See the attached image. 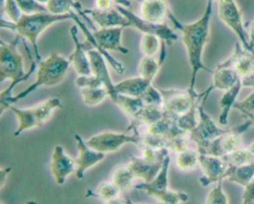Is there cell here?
<instances>
[{"label": "cell", "mask_w": 254, "mask_h": 204, "mask_svg": "<svg viewBox=\"0 0 254 204\" xmlns=\"http://www.w3.org/2000/svg\"><path fill=\"white\" fill-rule=\"evenodd\" d=\"M134 179V175L127 165H120L114 170L111 182L119 188L122 193H124L131 189Z\"/></svg>", "instance_id": "obj_25"}, {"label": "cell", "mask_w": 254, "mask_h": 204, "mask_svg": "<svg viewBox=\"0 0 254 204\" xmlns=\"http://www.w3.org/2000/svg\"><path fill=\"white\" fill-rule=\"evenodd\" d=\"M230 165H240L254 162V155L248 148H238L232 153L223 156Z\"/></svg>", "instance_id": "obj_29"}, {"label": "cell", "mask_w": 254, "mask_h": 204, "mask_svg": "<svg viewBox=\"0 0 254 204\" xmlns=\"http://www.w3.org/2000/svg\"><path fill=\"white\" fill-rule=\"evenodd\" d=\"M81 96L83 101L88 106L93 107L102 103L107 96L108 91L105 87L101 88H82L81 89Z\"/></svg>", "instance_id": "obj_28"}, {"label": "cell", "mask_w": 254, "mask_h": 204, "mask_svg": "<svg viewBox=\"0 0 254 204\" xmlns=\"http://www.w3.org/2000/svg\"><path fill=\"white\" fill-rule=\"evenodd\" d=\"M122 192L117 186L111 183H101L95 191H88L87 197L93 196L94 198H100L102 201L108 204H117V203L127 202L126 200L120 198Z\"/></svg>", "instance_id": "obj_22"}, {"label": "cell", "mask_w": 254, "mask_h": 204, "mask_svg": "<svg viewBox=\"0 0 254 204\" xmlns=\"http://www.w3.org/2000/svg\"><path fill=\"white\" fill-rule=\"evenodd\" d=\"M178 168L183 171H191L199 165V152L197 150L187 148L178 153L176 158Z\"/></svg>", "instance_id": "obj_26"}, {"label": "cell", "mask_w": 254, "mask_h": 204, "mask_svg": "<svg viewBox=\"0 0 254 204\" xmlns=\"http://www.w3.org/2000/svg\"><path fill=\"white\" fill-rule=\"evenodd\" d=\"M70 63V59L52 53L47 59L38 62L36 81L18 95L1 100V104L14 105L39 88L57 86L63 81Z\"/></svg>", "instance_id": "obj_2"}, {"label": "cell", "mask_w": 254, "mask_h": 204, "mask_svg": "<svg viewBox=\"0 0 254 204\" xmlns=\"http://www.w3.org/2000/svg\"><path fill=\"white\" fill-rule=\"evenodd\" d=\"M18 38L11 41L9 44H1L0 53V82L10 80L11 85L8 89L1 92V100L13 96L12 90L17 85L22 82L29 80L30 76L37 70L36 62L32 61L30 69L25 72L23 68V60L21 55L18 53L17 45Z\"/></svg>", "instance_id": "obj_3"}, {"label": "cell", "mask_w": 254, "mask_h": 204, "mask_svg": "<svg viewBox=\"0 0 254 204\" xmlns=\"http://www.w3.org/2000/svg\"><path fill=\"white\" fill-rule=\"evenodd\" d=\"M218 17L220 20L231 29L240 41L245 50H250L249 37L245 32L242 23V14L236 0H218Z\"/></svg>", "instance_id": "obj_8"}, {"label": "cell", "mask_w": 254, "mask_h": 204, "mask_svg": "<svg viewBox=\"0 0 254 204\" xmlns=\"http://www.w3.org/2000/svg\"><path fill=\"white\" fill-rule=\"evenodd\" d=\"M160 43L158 37L152 34H148L144 37L141 44V50L145 56L152 57L158 51Z\"/></svg>", "instance_id": "obj_32"}, {"label": "cell", "mask_w": 254, "mask_h": 204, "mask_svg": "<svg viewBox=\"0 0 254 204\" xmlns=\"http://www.w3.org/2000/svg\"><path fill=\"white\" fill-rule=\"evenodd\" d=\"M163 98V108L169 115L178 118L189 111L194 102L200 99L203 93L191 95L187 90H163L160 89Z\"/></svg>", "instance_id": "obj_9"}, {"label": "cell", "mask_w": 254, "mask_h": 204, "mask_svg": "<svg viewBox=\"0 0 254 204\" xmlns=\"http://www.w3.org/2000/svg\"><path fill=\"white\" fill-rule=\"evenodd\" d=\"M199 165L203 174V177L200 178L202 186H208L218 180L226 179L229 164L223 156L199 153Z\"/></svg>", "instance_id": "obj_11"}, {"label": "cell", "mask_w": 254, "mask_h": 204, "mask_svg": "<svg viewBox=\"0 0 254 204\" xmlns=\"http://www.w3.org/2000/svg\"><path fill=\"white\" fill-rule=\"evenodd\" d=\"M233 108L239 110L245 117L254 115V92L241 102H236Z\"/></svg>", "instance_id": "obj_33"}, {"label": "cell", "mask_w": 254, "mask_h": 204, "mask_svg": "<svg viewBox=\"0 0 254 204\" xmlns=\"http://www.w3.org/2000/svg\"><path fill=\"white\" fill-rule=\"evenodd\" d=\"M246 117V119L251 120L253 123V125H254V115L248 116V117Z\"/></svg>", "instance_id": "obj_40"}, {"label": "cell", "mask_w": 254, "mask_h": 204, "mask_svg": "<svg viewBox=\"0 0 254 204\" xmlns=\"http://www.w3.org/2000/svg\"><path fill=\"white\" fill-rule=\"evenodd\" d=\"M243 88H254V71L241 77Z\"/></svg>", "instance_id": "obj_36"}, {"label": "cell", "mask_w": 254, "mask_h": 204, "mask_svg": "<svg viewBox=\"0 0 254 204\" xmlns=\"http://www.w3.org/2000/svg\"><path fill=\"white\" fill-rule=\"evenodd\" d=\"M62 104L58 98H50L31 108H18L8 104H1V112L9 109L15 114L18 120V127L14 136H19L22 132L35 127H41L51 119L53 112L62 108Z\"/></svg>", "instance_id": "obj_4"}, {"label": "cell", "mask_w": 254, "mask_h": 204, "mask_svg": "<svg viewBox=\"0 0 254 204\" xmlns=\"http://www.w3.org/2000/svg\"><path fill=\"white\" fill-rule=\"evenodd\" d=\"M87 55L90 59L92 73L102 81L104 87L108 91V97L111 98L113 102H115L118 94L116 92L115 84L113 83L104 56L98 50H88Z\"/></svg>", "instance_id": "obj_14"}, {"label": "cell", "mask_w": 254, "mask_h": 204, "mask_svg": "<svg viewBox=\"0 0 254 204\" xmlns=\"http://www.w3.org/2000/svg\"><path fill=\"white\" fill-rule=\"evenodd\" d=\"M145 105H157L163 107V98L161 92L155 89L152 85L145 90L140 97Z\"/></svg>", "instance_id": "obj_30"}, {"label": "cell", "mask_w": 254, "mask_h": 204, "mask_svg": "<svg viewBox=\"0 0 254 204\" xmlns=\"http://www.w3.org/2000/svg\"><path fill=\"white\" fill-rule=\"evenodd\" d=\"M252 125V122L248 120L242 124L229 129L226 133L212 141L203 153L217 156H224L232 153L239 148L241 135Z\"/></svg>", "instance_id": "obj_10"}, {"label": "cell", "mask_w": 254, "mask_h": 204, "mask_svg": "<svg viewBox=\"0 0 254 204\" xmlns=\"http://www.w3.org/2000/svg\"><path fill=\"white\" fill-rule=\"evenodd\" d=\"M75 49L73 54L69 57L71 63L73 65L74 69L78 75L89 76L93 74L88 55H86L84 45L79 43L75 35H73Z\"/></svg>", "instance_id": "obj_21"}, {"label": "cell", "mask_w": 254, "mask_h": 204, "mask_svg": "<svg viewBox=\"0 0 254 204\" xmlns=\"http://www.w3.org/2000/svg\"><path fill=\"white\" fill-rule=\"evenodd\" d=\"M245 190L242 195L243 204H253L254 203V179L245 186Z\"/></svg>", "instance_id": "obj_35"}, {"label": "cell", "mask_w": 254, "mask_h": 204, "mask_svg": "<svg viewBox=\"0 0 254 204\" xmlns=\"http://www.w3.org/2000/svg\"><path fill=\"white\" fill-rule=\"evenodd\" d=\"M205 93L206 95L202 98L201 102L199 103L197 107L199 120L197 126L190 132L189 135L190 140L195 143L197 145V150L200 153L204 152L212 141H215L229 130V129H224L217 126L216 123L204 111L205 102L211 92L206 89Z\"/></svg>", "instance_id": "obj_6"}, {"label": "cell", "mask_w": 254, "mask_h": 204, "mask_svg": "<svg viewBox=\"0 0 254 204\" xmlns=\"http://www.w3.org/2000/svg\"><path fill=\"white\" fill-rule=\"evenodd\" d=\"M138 128L132 129L133 133L128 135L126 132H104L94 135L87 140V144L91 148L101 153H115L126 144H133L140 147L142 135L137 132Z\"/></svg>", "instance_id": "obj_7"}, {"label": "cell", "mask_w": 254, "mask_h": 204, "mask_svg": "<svg viewBox=\"0 0 254 204\" xmlns=\"http://www.w3.org/2000/svg\"><path fill=\"white\" fill-rule=\"evenodd\" d=\"M139 148L142 150V157L132 156L127 166L135 178L142 179L144 183H150L160 172L169 150L166 147L157 149L145 145Z\"/></svg>", "instance_id": "obj_5"}, {"label": "cell", "mask_w": 254, "mask_h": 204, "mask_svg": "<svg viewBox=\"0 0 254 204\" xmlns=\"http://www.w3.org/2000/svg\"><path fill=\"white\" fill-rule=\"evenodd\" d=\"M145 14L147 20L152 24H163L166 15L169 14L167 5L163 0L145 1Z\"/></svg>", "instance_id": "obj_24"}, {"label": "cell", "mask_w": 254, "mask_h": 204, "mask_svg": "<svg viewBox=\"0 0 254 204\" xmlns=\"http://www.w3.org/2000/svg\"><path fill=\"white\" fill-rule=\"evenodd\" d=\"M225 177L229 181L245 187L254 179V162L236 166L229 165Z\"/></svg>", "instance_id": "obj_19"}, {"label": "cell", "mask_w": 254, "mask_h": 204, "mask_svg": "<svg viewBox=\"0 0 254 204\" xmlns=\"http://www.w3.org/2000/svg\"><path fill=\"white\" fill-rule=\"evenodd\" d=\"M202 93H203L202 98L197 102H194L187 112L176 119V124L183 130L186 131L189 133L197 126V122H198L196 115L197 114V107H198L199 103L205 95L204 92Z\"/></svg>", "instance_id": "obj_27"}, {"label": "cell", "mask_w": 254, "mask_h": 204, "mask_svg": "<svg viewBox=\"0 0 254 204\" xmlns=\"http://www.w3.org/2000/svg\"><path fill=\"white\" fill-rule=\"evenodd\" d=\"M11 171V168L10 167L8 168H1V182H0V185H1V189L3 188L4 185H5V181L6 180L7 177H8V174H9L10 171Z\"/></svg>", "instance_id": "obj_37"}, {"label": "cell", "mask_w": 254, "mask_h": 204, "mask_svg": "<svg viewBox=\"0 0 254 204\" xmlns=\"http://www.w3.org/2000/svg\"><path fill=\"white\" fill-rule=\"evenodd\" d=\"M151 85V82L139 76L138 77L127 79L115 84V89L118 95L140 98Z\"/></svg>", "instance_id": "obj_17"}, {"label": "cell", "mask_w": 254, "mask_h": 204, "mask_svg": "<svg viewBox=\"0 0 254 204\" xmlns=\"http://www.w3.org/2000/svg\"><path fill=\"white\" fill-rule=\"evenodd\" d=\"M76 85L81 88H101L104 87L102 81L96 76L91 74L89 76H79L76 80Z\"/></svg>", "instance_id": "obj_34"}, {"label": "cell", "mask_w": 254, "mask_h": 204, "mask_svg": "<svg viewBox=\"0 0 254 204\" xmlns=\"http://www.w3.org/2000/svg\"><path fill=\"white\" fill-rule=\"evenodd\" d=\"M161 48V54H160L159 62H157L153 57L145 56L139 64L138 71H139V77L151 82V83H152L153 80L157 75L160 67L162 66L166 59V46L163 41H162Z\"/></svg>", "instance_id": "obj_20"}, {"label": "cell", "mask_w": 254, "mask_h": 204, "mask_svg": "<svg viewBox=\"0 0 254 204\" xmlns=\"http://www.w3.org/2000/svg\"><path fill=\"white\" fill-rule=\"evenodd\" d=\"M170 162V156L169 154L165 159L160 172L152 181L150 183H141L135 186V188L139 190L145 191L149 195L169 189V170Z\"/></svg>", "instance_id": "obj_16"}, {"label": "cell", "mask_w": 254, "mask_h": 204, "mask_svg": "<svg viewBox=\"0 0 254 204\" xmlns=\"http://www.w3.org/2000/svg\"><path fill=\"white\" fill-rule=\"evenodd\" d=\"M114 103L117 104L127 116H129L130 119H132V121L138 120L141 111L145 105L141 98L123 95H118L117 101Z\"/></svg>", "instance_id": "obj_23"}, {"label": "cell", "mask_w": 254, "mask_h": 204, "mask_svg": "<svg viewBox=\"0 0 254 204\" xmlns=\"http://www.w3.org/2000/svg\"><path fill=\"white\" fill-rule=\"evenodd\" d=\"M224 180H218L211 190L206 200V204H228L229 201L222 187Z\"/></svg>", "instance_id": "obj_31"}, {"label": "cell", "mask_w": 254, "mask_h": 204, "mask_svg": "<svg viewBox=\"0 0 254 204\" xmlns=\"http://www.w3.org/2000/svg\"><path fill=\"white\" fill-rule=\"evenodd\" d=\"M77 142V148L78 150V158L75 159L76 171L75 175L79 180L84 177V173L92 167L102 162L105 157V154L91 148L87 141L83 139L82 137L76 134L75 135Z\"/></svg>", "instance_id": "obj_12"}, {"label": "cell", "mask_w": 254, "mask_h": 204, "mask_svg": "<svg viewBox=\"0 0 254 204\" xmlns=\"http://www.w3.org/2000/svg\"><path fill=\"white\" fill-rule=\"evenodd\" d=\"M248 149H249L250 151L254 155V141L248 147Z\"/></svg>", "instance_id": "obj_39"}, {"label": "cell", "mask_w": 254, "mask_h": 204, "mask_svg": "<svg viewBox=\"0 0 254 204\" xmlns=\"http://www.w3.org/2000/svg\"><path fill=\"white\" fill-rule=\"evenodd\" d=\"M75 171V159L71 158L62 145H56L52 155L51 171L57 184L63 185L66 178Z\"/></svg>", "instance_id": "obj_13"}, {"label": "cell", "mask_w": 254, "mask_h": 204, "mask_svg": "<svg viewBox=\"0 0 254 204\" xmlns=\"http://www.w3.org/2000/svg\"><path fill=\"white\" fill-rule=\"evenodd\" d=\"M249 48L251 52L254 53V19L251 24V30H250L249 35Z\"/></svg>", "instance_id": "obj_38"}, {"label": "cell", "mask_w": 254, "mask_h": 204, "mask_svg": "<svg viewBox=\"0 0 254 204\" xmlns=\"http://www.w3.org/2000/svg\"><path fill=\"white\" fill-rule=\"evenodd\" d=\"M213 1L207 0L206 8L200 18L189 24H182L172 14L169 17L177 29L182 32V41L185 46L191 68V78L188 91L190 94L195 93V83L199 71L203 70L212 74V70L203 65L202 61L203 50L209 38L211 18L213 11Z\"/></svg>", "instance_id": "obj_1"}, {"label": "cell", "mask_w": 254, "mask_h": 204, "mask_svg": "<svg viewBox=\"0 0 254 204\" xmlns=\"http://www.w3.org/2000/svg\"><path fill=\"white\" fill-rule=\"evenodd\" d=\"M212 84L209 86L211 91L218 89V90L225 91L231 89L241 78L239 74L236 72V70L232 67L224 66L218 65L216 69L212 71Z\"/></svg>", "instance_id": "obj_15"}, {"label": "cell", "mask_w": 254, "mask_h": 204, "mask_svg": "<svg viewBox=\"0 0 254 204\" xmlns=\"http://www.w3.org/2000/svg\"><path fill=\"white\" fill-rule=\"evenodd\" d=\"M242 86L241 78L239 81L229 90L225 91L224 95L220 100V107H221V113H220L218 122L221 125H227L228 123L229 114L232 108H233L236 102L238 96L240 94Z\"/></svg>", "instance_id": "obj_18"}]
</instances>
